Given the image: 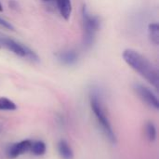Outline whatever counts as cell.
Here are the masks:
<instances>
[{"label":"cell","instance_id":"cell-17","mask_svg":"<svg viewBox=\"0 0 159 159\" xmlns=\"http://www.w3.org/2000/svg\"><path fill=\"white\" fill-rule=\"evenodd\" d=\"M1 11H3V7H2V5H1V3H0V12Z\"/></svg>","mask_w":159,"mask_h":159},{"label":"cell","instance_id":"cell-12","mask_svg":"<svg viewBox=\"0 0 159 159\" xmlns=\"http://www.w3.org/2000/svg\"><path fill=\"white\" fill-rule=\"evenodd\" d=\"M17 110V105L10 99L6 97H0V111H15Z\"/></svg>","mask_w":159,"mask_h":159},{"label":"cell","instance_id":"cell-8","mask_svg":"<svg viewBox=\"0 0 159 159\" xmlns=\"http://www.w3.org/2000/svg\"><path fill=\"white\" fill-rule=\"evenodd\" d=\"M57 149L61 159H74V151L67 141L60 140L57 144Z\"/></svg>","mask_w":159,"mask_h":159},{"label":"cell","instance_id":"cell-2","mask_svg":"<svg viewBox=\"0 0 159 159\" xmlns=\"http://www.w3.org/2000/svg\"><path fill=\"white\" fill-rule=\"evenodd\" d=\"M122 56L128 65H129L134 71L142 75L153 87L158 89V71L147 58L131 48L125 49Z\"/></svg>","mask_w":159,"mask_h":159},{"label":"cell","instance_id":"cell-6","mask_svg":"<svg viewBox=\"0 0 159 159\" xmlns=\"http://www.w3.org/2000/svg\"><path fill=\"white\" fill-rule=\"evenodd\" d=\"M32 144V140H23L15 143H12L7 146L6 150V155L7 158L15 159L25 153L30 151Z\"/></svg>","mask_w":159,"mask_h":159},{"label":"cell","instance_id":"cell-3","mask_svg":"<svg viewBox=\"0 0 159 159\" xmlns=\"http://www.w3.org/2000/svg\"><path fill=\"white\" fill-rule=\"evenodd\" d=\"M83 23V47L90 48L95 41L96 34L101 27V20L98 16L89 12L86 6L82 8Z\"/></svg>","mask_w":159,"mask_h":159},{"label":"cell","instance_id":"cell-4","mask_svg":"<svg viewBox=\"0 0 159 159\" xmlns=\"http://www.w3.org/2000/svg\"><path fill=\"white\" fill-rule=\"evenodd\" d=\"M0 44L3 45L6 48H7L9 51H11L12 53H14L15 55L20 58L29 60L33 62H39L40 61L38 55L34 50H32L27 46L14 39L8 38V37H3V38H0Z\"/></svg>","mask_w":159,"mask_h":159},{"label":"cell","instance_id":"cell-18","mask_svg":"<svg viewBox=\"0 0 159 159\" xmlns=\"http://www.w3.org/2000/svg\"><path fill=\"white\" fill-rule=\"evenodd\" d=\"M0 47H1V44H0Z\"/></svg>","mask_w":159,"mask_h":159},{"label":"cell","instance_id":"cell-14","mask_svg":"<svg viewBox=\"0 0 159 159\" xmlns=\"http://www.w3.org/2000/svg\"><path fill=\"white\" fill-rule=\"evenodd\" d=\"M0 26L5 28V29H7V30H10V31L14 30V26L9 21H7V20L3 19L2 17H0Z\"/></svg>","mask_w":159,"mask_h":159},{"label":"cell","instance_id":"cell-1","mask_svg":"<svg viewBox=\"0 0 159 159\" xmlns=\"http://www.w3.org/2000/svg\"><path fill=\"white\" fill-rule=\"evenodd\" d=\"M89 106L94 115L95 120L101 129L104 137L109 141L110 143H116V135L110 121V118L106 113V109L103 103L102 94L97 88H92L89 94Z\"/></svg>","mask_w":159,"mask_h":159},{"label":"cell","instance_id":"cell-16","mask_svg":"<svg viewBox=\"0 0 159 159\" xmlns=\"http://www.w3.org/2000/svg\"><path fill=\"white\" fill-rule=\"evenodd\" d=\"M45 3H51V2H55V0H42Z\"/></svg>","mask_w":159,"mask_h":159},{"label":"cell","instance_id":"cell-9","mask_svg":"<svg viewBox=\"0 0 159 159\" xmlns=\"http://www.w3.org/2000/svg\"><path fill=\"white\" fill-rule=\"evenodd\" d=\"M55 2L61 17L65 20H68L71 17L72 9H73L71 0H55Z\"/></svg>","mask_w":159,"mask_h":159},{"label":"cell","instance_id":"cell-10","mask_svg":"<svg viewBox=\"0 0 159 159\" xmlns=\"http://www.w3.org/2000/svg\"><path fill=\"white\" fill-rule=\"evenodd\" d=\"M29 152L35 157H42L47 152V144L41 140L32 141V144Z\"/></svg>","mask_w":159,"mask_h":159},{"label":"cell","instance_id":"cell-15","mask_svg":"<svg viewBox=\"0 0 159 159\" xmlns=\"http://www.w3.org/2000/svg\"><path fill=\"white\" fill-rule=\"evenodd\" d=\"M9 6H10L12 8L18 7V2L15 1V0H10V1H9Z\"/></svg>","mask_w":159,"mask_h":159},{"label":"cell","instance_id":"cell-7","mask_svg":"<svg viewBox=\"0 0 159 159\" xmlns=\"http://www.w3.org/2000/svg\"><path fill=\"white\" fill-rule=\"evenodd\" d=\"M55 56L57 58V61L60 63H61L63 65H67V66L75 64L79 58L78 53L73 49H66V50L60 51V52L56 53Z\"/></svg>","mask_w":159,"mask_h":159},{"label":"cell","instance_id":"cell-13","mask_svg":"<svg viewBox=\"0 0 159 159\" xmlns=\"http://www.w3.org/2000/svg\"><path fill=\"white\" fill-rule=\"evenodd\" d=\"M149 37L155 45L159 44V26L157 22L151 23L148 27Z\"/></svg>","mask_w":159,"mask_h":159},{"label":"cell","instance_id":"cell-11","mask_svg":"<svg viewBox=\"0 0 159 159\" xmlns=\"http://www.w3.org/2000/svg\"><path fill=\"white\" fill-rule=\"evenodd\" d=\"M145 135L149 142H155L157 138V129L153 122H147L145 125Z\"/></svg>","mask_w":159,"mask_h":159},{"label":"cell","instance_id":"cell-5","mask_svg":"<svg viewBox=\"0 0 159 159\" xmlns=\"http://www.w3.org/2000/svg\"><path fill=\"white\" fill-rule=\"evenodd\" d=\"M133 89H134V91L136 92V94L139 96V98L144 103H146L149 107H151L155 110H158L159 101L157 95L150 88H148L145 85L136 83V84H134Z\"/></svg>","mask_w":159,"mask_h":159}]
</instances>
